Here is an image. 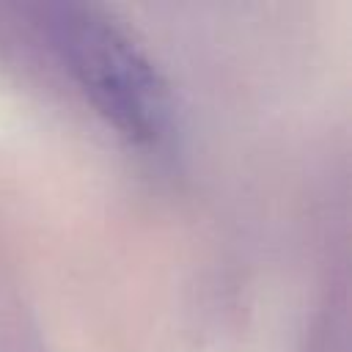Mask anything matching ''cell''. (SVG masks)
<instances>
[{
	"mask_svg": "<svg viewBox=\"0 0 352 352\" xmlns=\"http://www.w3.org/2000/svg\"><path fill=\"white\" fill-rule=\"evenodd\" d=\"M47 30L88 102L126 140L160 146L170 135L168 82L113 16L96 6L60 3L50 8Z\"/></svg>",
	"mask_w": 352,
	"mask_h": 352,
	"instance_id": "cell-1",
	"label": "cell"
}]
</instances>
